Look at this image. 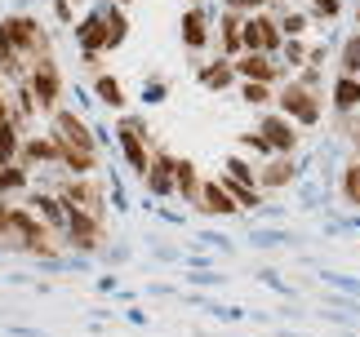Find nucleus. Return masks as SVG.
I'll return each mask as SVG.
<instances>
[{"label":"nucleus","mask_w":360,"mask_h":337,"mask_svg":"<svg viewBox=\"0 0 360 337\" xmlns=\"http://www.w3.org/2000/svg\"><path fill=\"white\" fill-rule=\"evenodd\" d=\"M53 231L58 227H49L45 218H32V213L9 209L0 200V249H22V253H40V258H58L63 244H58Z\"/></svg>","instance_id":"obj_1"},{"label":"nucleus","mask_w":360,"mask_h":337,"mask_svg":"<svg viewBox=\"0 0 360 337\" xmlns=\"http://www.w3.org/2000/svg\"><path fill=\"white\" fill-rule=\"evenodd\" d=\"M58 200L67 209H80V213H94V218H103L107 213V204H103V187L98 182H89V178H72V182H63L58 187Z\"/></svg>","instance_id":"obj_4"},{"label":"nucleus","mask_w":360,"mask_h":337,"mask_svg":"<svg viewBox=\"0 0 360 337\" xmlns=\"http://www.w3.org/2000/svg\"><path fill=\"white\" fill-rule=\"evenodd\" d=\"M27 187V168L22 164H0V200L13 191H22Z\"/></svg>","instance_id":"obj_23"},{"label":"nucleus","mask_w":360,"mask_h":337,"mask_svg":"<svg viewBox=\"0 0 360 337\" xmlns=\"http://www.w3.org/2000/svg\"><path fill=\"white\" fill-rule=\"evenodd\" d=\"M285 53H289V62H302V58H307V49H302L298 40H289V45H285Z\"/></svg>","instance_id":"obj_36"},{"label":"nucleus","mask_w":360,"mask_h":337,"mask_svg":"<svg viewBox=\"0 0 360 337\" xmlns=\"http://www.w3.org/2000/svg\"><path fill=\"white\" fill-rule=\"evenodd\" d=\"M9 111H13V107L5 103V93H0V129H5V124H13V116H9Z\"/></svg>","instance_id":"obj_37"},{"label":"nucleus","mask_w":360,"mask_h":337,"mask_svg":"<svg viewBox=\"0 0 360 337\" xmlns=\"http://www.w3.org/2000/svg\"><path fill=\"white\" fill-rule=\"evenodd\" d=\"M174 187L183 191V200L200 204V191H205V182L196 178V164H191V160H178V168H174Z\"/></svg>","instance_id":"obj_14"},{"label":"nucleus","mask_w":360,"mask_h":337,"mask_svg":"<svg viewBox=\"0 0 360 337\" xmlns=\"http://www.w3.org/2000/svg\"><path fill=\"white\" fill-rule=\"evenodd\" d=\"M302 27H307V18H302V13H289V18L281 22V32H289V36H298Z\"/></svg>","instance_id":"obj_35"},{"label":"nucleus","mask_w":360,"mask_h":337,"mask_svg":"<svg viewBox=\"0 0 360 337\" xmlns=\"http://www.w3.org/2000/svg\"><path fill=\"white\" fill-rule=\"evenodd\" d=\"M223 187L231 191V200H236L240 209H254V204H258V191H249L240 178H223Z\"/></svg>","instance_id":"obj_27"},{"label":"nucleus","mask_w":360,"mask_h":337,"mask_svg":"<svg viewBox=\"0 0 360 337\" xmlns=\"http://www.w3.org/2000/svg\"><path fill=\"white\" fill-rule=\"evenodd\" d=\"M262 187H289L294 182V160L289 156H276V160H267V168H262Z\"/></svg>","instance_id":"obj_17"},{"label":"nucleus","mask_w":360,"mask_h":337,"mask_svg":"<svg viewBox=\"0 0 360 337\" xmlns=\"http://www.w3.org/2000/svg\"><path fill=\"white\" fill-rule=\"evenodd\" d=\"M342 76H360V32L347 40V49H342Z\"/></svg>","instance_id":"obj_29"},{"label":"nucleus","mask_w":360,"mask_h":337,"mask_svg":"<svg viewBox=\"0 0 360 337\" xmlns=\"http://www.w3.org/2000/svg\"><path fill=\"white\" fill-rule=\"evenodd\" d=\"M258 133L271 143V151H276V156H289V151L298 147V133H294V124H289V120H281V116H267Z\"/></svg>","instance_id":"obj_9"},{"label":"nucleus","mask_w":360,"mask_h":337,"mask_svg":"<svg viewBox=\"0 0 360 337\" xmlns=\"http://www.w3.org/2000/svg\"><path fill=\"white\" fill-rule=\"evenodd\" d=\"M116 5H129V0H116Z\"/></svg>","instance_id":"obj_39"},{"label":"nucleus","mask_w":360,"mask_h":337,"mask_svg":"<svg viewBox=\"0 0 360 337\" xmlns=\"http://www.w3.org/2000/svg\"><path fill=\"white\" fill-rule=\"evenodd\" d=\"M183 40H187V49L210 45V27H205V13L200 9H187L183 13Z\"/></svg>","instance_id":"obj_15"},{"label":"nucleus","mask_w":360,"mask_h":337,"mask_svg":"<svg viewBox=\"0 0 360 337\" xmlns=\"http://www.w3.org/2000/svg\"><path fill=\"white\" fill-rule=\"evenodd\" d=\"M360 103V76H338L334 84V111H352Z\"/></svg>","instance_id":"obj_19"},{"label":"nucleus","mask_w":360,"mask_h":337,"mask_svg":"<svg viewBox=\"0 0 360 337\" xmlns=\"http://www.w3.org/2000/svg\"><path fill=\"white\" fill-rule=\"evenodd\" d=\"M200 209H205V213H218V218L240 213V204L231 200V191L223 187V182H205V191H200Z\"/></svg>","instance_id":"obj_10"},{"label":"nucleus","mask_w":360,"mask_h":337,"mask_svg":"<svg viewBox=\"0 0 360 337\" xmlns=\"http://www.w3.org/2000/svg\"><path fill=\"white\" fill-rule=\"evenodd\" d=\"M22 156V138H18V124H5L0 129V164H13Z\"/></svg>","instance_id":"obj_22"},{"label":"nucleus","mask_w":360,"mask_h":337,"mask_svg":"<svg viewBox=\"0 0 360 337\" xmlns=\"http://www.w3.org/2000/svg\"><path fill=\"white\" fill-rule=\"evenodd\" d=\"M240 147H254L258 156H276V151H271V143H267L262 133H245V138H240Z\"/></svg>","instance_id":"obj_31"},{"label":"nucleus","mask_w":360,"mask_h":337,"mask_svg":"<svg viewBox=\"0 0 360 337\" xmlns=\"http://www.w3.org/2000/svg\"><path fill=\"white\" fill-rule=\"evenodd\" d=\"M276 45H281V22L267 18V13H249V22H245V49L249 53H271Z\"/></svg>","instance_id":"obj_7"},{"label":"nucleus","mask_w":360,"mask_h":337,"mask_svg":"<svg viewBox=\"0 0 360 337\" xmlns=\"http://www.w3.org/2000/svg\"><path fill=\"white\" fill-rule=\"evenodd\" d=\"M116 133H120V147H124V160H129V168H134V173H147L151 151H147V138H143V120H120Z\"/></svg>","instance_id":"obj_6"},{"label":"nucleus","mask_w":360,"mask_h":337,"mask_svg":"<svg viewBox=\"0 0 360 337\" xmlns=\"http://www.w3.org/2000/svg\"><path fill=\"white\" fill-rule=\"evenodd\" d=\"M0 72H5V76H13V80H18L22 72H32V62H27L22 53L9 45V36H5V32H0Z\"/></svg>","instance_id":"obj_18"},{"label":"nucleus","mask_w":360,"mask_h":337,"mask_svg":"<svg viewBox=\"0 0 360 337\" xmlns=\"http://www.w3.org/2000/svg\"><path fill=\"white\" fill-rule=\"evenodd\" d=\"M80 45H85V53L112 49V40H107V18H103V13H98V18H89L85 27H80Z\"/></svg>","instance_id":"obj_16"},{"label":"nucleus","mask_w":360,"mask_h":337,"mask_svg":"<svg viewBox=\"0 0 360 337\" xmlns=\"http://www.w3.org/2000/svg\"><path fill=\"white\" fill-rule=\"evenodd\" d=\"M98 98H103V103H112L116 111L124 107V89H120V80L116 76H98Z\"/></svg>","instance_id":"obj_26"},{"label":"nucleus","mask_w":360,"mask_h":337,"mask_svg":"<svg viewBox=\"0 0 360 337\" xmlns=\"http://www.w3.org/2000/svg\"><path fill=\"white\" fill-rule=\"evenodd\" d=\"M53 5H58V18H63V22L72 18V5H67V0H53Z\"/></svg>","instance_id":"obj_38"},{"label":"nucleus","mask_w":360,"mask_h":337,"mask_svg":"<svg viewBox=\"0 0 360 337\" xmlns=\"http://www.w3.org/2000/svg\"><path fill=\"white\" fill-rule=\"evenodd\" d=\"M342 195H347L352 204H360V160L347 168V178H342Z\"/></svg>","instance_id":"obj_30"},{"label":"nucleus","mask_w":360,"mask_h":337,"mask_svg":"<svg viewBox=\"0 0 360 337\" xmlns=\"http://www.w3.org/2000/svg\"><path fill=\"white\" fill-rule=\"evenodd\" d=\"M236 76H245V80H258V84H271V80L281 76V72L271 67V58H267V53H245V58L236 62Z\"/></svg>","instance_id":"obj_13"},{"label":"nucleus","mask_w":360,"mask_h":337,"mask_svg":"<svg viewBox=\"0 0 360 337\" xmlns=\"http://www.w3.org/2000/svg\"><path fill=\"white\" fill-rule=\"evenodd\" d=\"M53 138H58V147H76V151H94V133L89 124L72 116V111H53Z\"/></svg>","instance_id":"obj_8"},{"label":"nucleus","mask_w":360,"mask_h":337,"mask_svg":"<svg viewBox=\"0 0 360 337\" xmlns=\"http://www.w3.org/2000/svg\"><path fill=\"white\" fill-rule=\"evenodd\" d=\"M36 213L45 218L49 227H63V222H67V204L53 200V195H36Z\"/></svg>","instance_id":"obj_25"},{"label":"nucleus","mask_w":360,"mask_h":337,"mask_svg":"<svg viewBox=\"0 0 360 337\" xmlns=\"http://www.w3.org/2000/svg\"><path fill=\"white\" fill-rule=\"evenodd\" d=\"M240 45H245V22H240L236 9H227V18H223V53H236Z\"/></svg>","instance_id":"obj_21"},{"label":"nucleus","mask_w":360,"mask_h":337,"mask_svg":"<svg viewBox=\"0 0 360 337\" xmlns=\"http://www.w3.org/2000/svg\"><path fill=\"white\" fill-rule=\"evenodd\" d=\"M227 173H231V178H240V182H254V168H249L245 160H227Z\"/></svg>","instance_id":"obj_34"},{"label":"nucleus","mask_w":360,"mask_h":337,"mask_svg":"<svg viewBox=\"0 0 360 337\" xmlns=\"http://www.w3.org/2000/svg\"><path fill=\"white\" fill-rule=\"evenodd\" d=\"M311 9H316V18H338L342 0H311Z\"/></svg>","instance_id":"obj_32"},{"label":"nucleus","mask_w":360,"mask_h":337,"mask_svg":"<svg viewBox=\"0 0 360 337\" xmlns=\"http://www.w3.org/2000/svg\"><path fill=\"white\" fill-rule=\"evenodd\" d=\"M231 76H236V67H231V62H223V58H218V62H210V67H200V84H205V89H227V84H231Z\"/></svg>","instance_id":"obj_20"},{"label":"nucleus","mask_w":360,"mask_h":337,"mask_svg":"<svg viewBox=\"0 0 360 337\" xmlns=\"http://www.w3.org/2000/svg\"><path fill=\"white\" fill-rule=\"evenodd\" d=\"M22 160L27 164H53V160H63V147H58V138H27L22 143Z\"/></svg>","instance_id":"obj_12"},{"label":"nucleus","mask_w":360,"mask_h":337,"mask_svg":"<svg viewBox=\"0 0 360 337\" xmlns=\"http://www.w3.org/2000/svg\"><path fill=\"white\" fill-rule=\"evenodd\" d=\"M103 18H107V40H112V49H116L120 40H124V32H129V22H124V13H120V9H107Z\"/></svg>","instance_id":"obj_28"},{"label":"nucleus","mask_w":360,"mask_h":337,"mask_svg":"<svg viewBox=\"0 0 360 337\" xmlns=\"http://www.w3.org/2000/svg\"><path fill=\"white\" fill-rule=\"evenodd\" d=\"M32 80H27V89L36 93V107L40 111H58V98H63V76H58V62L49 58H36L32 62V72H27Z\"/></svg>","instance_id":"obj_2"},{"label":"nucleus","mask_w":360,"mask_h":337,"mask_svg":"<svg viewBox=\"0 0 360 337\" xmlns=\"http://www.w3.org/2000/svg\"><path fill=\"white\" fill-rule=\"evenodd\" d=\"M0 32L9 36V45L18 49L27 62H36V58H45V53H49L45 32L36 27V18H5V22H0Z\"/></svg>","instance_id":"obj_3"},{"label":"nucleus","mask_w":360,"mask_h":337,"mask_svg":"<svg viewBox=\"0 0 360 337\" xmlns=\"http://www.w3.org/2000/svg\"><path fill=\"white\" fill-rule=\"evenodd\" d=\"M245 103H267V84L245 80Z\"/></svg>","instance_id":"obj_33"},{"label":"nucleus","mask_w":360,"mask_h":337,"mask_svg":"<svg viewBox=\"0 0 360 337\" xmlns=\"http://www.w3.org/2000/svg\"><path fill=\"white\" fill-rule=\"evenodd\" d=\"M281 107L298 124H316V120H321V98H316V89H311V84H302V80H294V84H285V89H281Z\"/></svg>","instance_id":"obj_5"},{"label":"nucleus","mask_w":360,"mask_h":337,"mask_svg":"<svg viewBox=\"0 0 360 337\" xmlns=\"http://www.w3.org/2000/svg\"><path fill=\"white\" fill-rule=\"evenodd\" d=\"M174 168H178V160L174 156H151V164H147V187L156 191V195H169L174 191Z\"/></svg>","instance_id":"obj_11"},{"label":"nucleus","mask_w":360,"mask_h":337,"mask_svg":"<svg viewBox=\"0 0 360 337\" xmlns=\"http://www.w3.org/2000/svg\"><path fill=\"white\" fill-rule=\"evenodd\" d=\"M262 5H271V0H262Z\"/></svg>","instance_id":"obj_40"},{"label":"nucleus","mask_w":360,"mask_h":337,"mask_svg":"<svg viewBox=\"0 0 360 337\" xmlns=\"http://www.w3.org/2000/svg\"><path fill=\"white\" fill-rule=\"evenodd\" d=\"M63 164L72 168V173H94V164H98V151H76V147H63Z\"/></svg>","instance_id":"obj_24"}]
</instances>
